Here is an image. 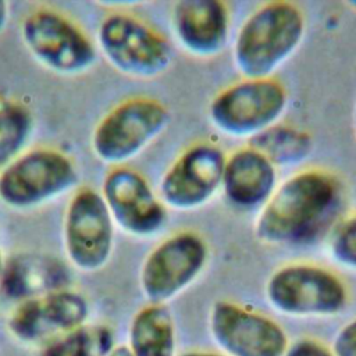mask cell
<instances>
[{
	"label": "cell",
	"mask_w": 356,
	"mask_h": 356,
	"mask_svg": "<svg viewBox=\"0 0 356 356\" xmlns=\"http://www.w3.org/2000/svg\"><path fill=\"white\" fill-rule=\"evenodd\" d=\"M100 195L114 225L128 235L147 238L165 224L167 211L147 179L128 167L111 168L103 179Z\"/></svg>",
	"instance_id": "obj_11"
},
{
	"label": "cell",
	"mask_w": 356,
	"mask_h": 356,
	"mask_svg": "<svg viewBox=\"0 0 356 356\" xmlns=\"http://www.w3.org/2000/svg\"><path fill=\"white\" fill-rule=\"evenodd\" d=\"M89 310L83 295L61 288L21 300L10 316L8 327L18 339L36 342L83 325Z\"/></svg>",
	"instance_id": "obj_14"
},
{
	"label": "cell",
	"mask_w": 356,
	"mask_h": 356,
	"mask_svg": "<svg viewBox=\"0 0 356 356\" xmlns=\"http://www.w3.org/2000/svg\"><path fill=\"white\" fill-rule=\"evenodd\" d=\"M96 47L122 75L152 79L171 64L170 43L142 19L127 13H111L97 28Z\"/></svg>",
	"instance_id": "obj_6"
},
{
	"label": "cell",
	"mask_w": 356,
	"mask_h": 356,
	"mask_svg": "<svg viewBox=\"0 0 356 356\" xmlns=\"http://www.w3.org/2000/svg\"><path fill=\"white\" fill-rule=\"evenodd\" d=\"M174 33L193 56L213 57L227 44L229 14L220 0H181L171 14Z\"/></svg>",
	"instance_id": "obj_15"
},
{
	"label": "cell",
	"mask_w": 356,
	"mask_h": 356,
	"mask_svg": "<svg viewBox=\"0 0 356 356\" xmlns=\"http://www.w3.org/2000/svg\"><path fill=\"white\" fill-rule=\"evenodd\" d=\"M210 331L227 356H285L288 338L273 318L234 302H216Z\"/></svg>",
	"instance_id": "obj_12"
},
{
	"label": "cell",
	"mask_w": 356,
	"mask_h": 356,
	"mask_svg": "<svg viewBox=\"0 0 356 356\" xmlns=\"http://www.w3.org/2000/svg\"><path fill=\"white\" fill-rule=\"evenodd\" d=\"M270 305L289 316H332L348 302L345 284L332 271L314 264H288L267 281Z\"/></svg>",
	"instance_id": "obj_8"
},
{
	"label": "cell",
	"mask_w": 356,
	"mask_h": 356,
	"mask_svg": "<svg viewBox=\"0 0 356 356\" xmlns=\"http://www.w3.org/2000/svg\"><path fill=\"white\" fill-rule=\"evenodd\" d=\"M252 142V147L263 153L274 165L299 163L309 157L313 147L307 132L275 124L253 136Z\"/></svg>",
	"instance_id": "obj_18"
},
{
	"label": "cell",
	"mask_w": 356,
	"mask_h": 356,
	"mask_svg": "<svg viewBox=\"0 0 356 356\" xmlns=\"http://www.w3.org/2000/svg\"><path fill=\"white\" fill-rule=\"evenodd\" d=\"M79 181L75 161L61 150H25L0 172V202L25 211L44 206L71 192Z\"/></svg>",
	"instance_id": "obj_3"
},
{
	"label": "cell",
	"mask_w": 356,
	"mask_h": 356,
	"mask_svg": "<svg viewBox=\"0 0 356 356\" xmlns=\"http://www.w3.org/2000/svg\"><path fill=\"white\" fill-rule=\"evenodd\" d=\"M353 121H355L353 124H355V134H356V106H355V120Z\"/></svg>",
	"instance_id": "obj_30"
},
{
	"label": "cell",
	"mask_w": 356,
	"mask_h": 356,
	"mask_svg": "<svg viewBox=\"0 0 356 356\" xmlns=\"http://www.w3.org/2000/svg\"><path fill=\"white\" fill-rule=\"evenodd\" d=\"M21 39L42 67L61 76L82 75L97 58V47L86 32L54 8L28 13L21 22Z\"/></svg>",
	"instance_id": "obj_5"
},
{
	"label": "cell",
	"mask_w": 356,
	"mask_h": 356,
	"mask_svg": "<svg viewBox=\"0 0 356 356\" xmlns=\"http://www.w3.org/2000/svg\"><path fill=\"white\" fill-rule=\"evenodd\" d=\"M128 348L134 356H174V321L164 305L150 303L136 312L129 325Z\"/></svg>",
	"instance_id": "obj_17"
},
{
	"label": "cell",
	"mask_w": 356,
	"mask_h": 356,
	"mask_svg": "<svg viewBox=\"0 0 356 356\" xmlns=\"http://www.w3.org/2000/svg\"><path fill=\"white\" fill-rule=\"evenodd\" d=\"M106 356H134V355L128 346L121 345V346H114Z\"/></svg>",
	"instance_id": "obj_26"
},
{
	"label": "cell",
	"mask_w": 356,
	"mask_h": 356,
	"mask_svg": "<svg viewBox=\"0 0 356 356\" xmlns=\"http://www.w3.org/2000/svg\"><path fill=\"white\" fill-rule=\"evenodd\" d=\"M114 227L100 192L90 186L76 189L63 220L64 250L70 263L85 273L103 268L113 253Z\"/></svg>",
	"instance_id": "obj_9"
},
{
	"label": "cell",
	"mask_w": 356,
	"mask_h": 356,
	"mask_svg": "<svg viewBox=\"0 0 356 356\" xmlns=\"http://www.w3.org/2000/svg\"><path fill=\"white\" fill-rule=\"evenodd\" d=\"M302 10L289 1H270L242 24L234 44V61L245 79L270 75L298 49L305 35Z\"/></svg>",
	"instance_id": "obj_2"
},
{
	"label": "cell",
	"mask_w": 356,
	"mask_h": 356,
	"mask_svg": "<svg viewBox=\"0 0 356 356\" xmlns=\"http://www.w3.org/2000/svg\"><path fill=\"white\" fill-rule=\"evenodd\" d=\"M4 271H6L4 252H3V242H1V232H0V288H1V284H3V278H4Z\"/></svg>",
	"instance_id": "obj_27"
},
{
	"label": "cell",
	"mask_w": 356,
	"mask_h": 356,
	"mask_svg": "<svg viewBox=\"0 0 356 356\" xmlns=\"http://www.w3.org/2000/svg\"><path fill=\"white\" fill-rule=\"evenodd\" d=\"M225 154L210 143L186 149L160 181V200L174 210H193L207 203L221 186Z\"/></svg>",
	"instance_id": "obj_13"
},
{
	"label": "cell",
	"mask_w": 356,
	"mask_h": 356,
	"mask_svg": "<svg viewBox=\"0 0 356 356\" xmlns=\"http://www.w3.org/2000/svg\"><path fill=\"white\" fill-rule=\"evenodd\" d=\"M285 107L286 92L278 81L243 79L225 88L211 100L209 117L225 135L253 138L273 127Z\"/></svg>",
	"instance_id": "obj_7"
},
{
	"label": "cell",
	"mask_w": 356,
	"mask_h": 356,
	"mask_svg": "<svg viewBox=\"0 0 356 356\" xmlns=\"http://www.w3.org/2000/svg\"><path fill=\"white\" fill-rule=\"evenodd\" d=\"M178 356H227V355H221V353H213V352H197V350H192V352H185L181 353Z\"/></svg>",
	"instance_id": "obj_28"
},
{
	"label": "cell",
	"mask_w": 356,
	"mask_h": 356,
	"mask_svg": "<svg viewBox=\"0 0 356 356\" xmlns=\"http://www.w3.org/2000/svg\"><path fill=\"white\" fill-rule=\"evenodd\" d=\"M10 19V6L7 1L0 0V33L6 29Z\"/></svg>",
	"instance_id": "obj_25"
},
{
	"label": "cell",
	"mask_w": 356,
	"mask_h": 356,
	"mask_svg": "<svg viewBox=\"0 0 356 356\" xmlns=\"http://www.w3.org/2000/svg\"><path fill=\"white\" fill-rule=\"evenodd\" d=\"M170 118L168 108L156 99H125L96 124L92 152L102 163L121 167L140 154L167 128Z\"/></svg>",
	"instance_id": "obj_4"
},
{
	"label": "cell",
	"mask_w": 356,
	"mask_h": 356,
	"mask_svg": "<svg viewBox=\"0 0 356 356\" xmlns=\"http://www.w3.org/2000/svg\"><path fill=\"white\" fill-rule=\"evenodd\" d=\"M335 356H356V318L342 327L332 343Z\"/></svg>",
	"instance_id": "obj_23"
},
{
	"label": "cell",
	"mask_w": 356,
	"mask_h": 356,
	"mask_svg": "<svg viewBox=\"0 0 356 356\" xmlns=\"http://www.w3.org/2000/svg\"><path fill=\"white\" fill-rule=\"evenodd\" d=\"M348 4H349L350 7H353V8H356V1H349Z\"/></svg>",
	"instance_id": "obj_29"
},
{
	"label": "cell",
	"mask_w": 356,
	"mask_h": 356,
	"mask_svg": "<svg viewBox=\"0 0 356 356\" xmlns=\"http://www.w3.org/2000/svg\"><path fill=\"white\" fill-rule=\"evenodd\" d=\"M330 252L334 260L348 268H356V216L343 220L332 232Z\"/></svg>",
	"instance_id": "obj_22"
},
{
	"label": "cell",
	"mask_w": 356,
	"mask_h": 356,
	"mask_svg": "<svg viewBox=\"0 0 356 356\" xmlns=\"http://www.w3.org/2000/svg\"><path fill=\"white\" fill-rule=\"evenodd\" d=\"M285 356H335L332 350L314 339H299L288 346Z\"/></svg>",
	"instance_id": "obj_24"
},
{
	"label": "cell",
	"mask_w": 356,
	"mask_h": 356,
	"mask_svg": "<svg viewBox=\"0 0 356 356\" xmlns=\"http://www.w3.org/2000/svg\"><path fill=\"white\" fill-rule=\"evenodd\" d=\"M342 188L324 170H306L289 177L263 206L256 236L270 245H299L314 239L337 216Z\"/></svg>",
	"instance_id": "obj_1"
},
{
	"label": "cell",
	"mask_w": 356,
	"mask_h": 356,
	"mask_svg": "<svg viewBox=\"0 0 356 356\" xmlns=\"http://www.w3.org/2000/svg\"><path fill=\"white\" fill-rule=\"evenodd\" d=\"M60 267L49 264L39 259H21L13 267V271H4L3 284L10 295H18L24 299L35 298L51 291L61 289ZM1 284V285H3Z\"/></svg>",
	"instance_id": "obj_20"
},
{
	"label": "cell",
	"mask_w": 356,
	"mask_h": 356,
	"mask_svg": "<svg viewBox=\"0 0 356 356\" xmlns=\"http://www.w3.org/2000/svg\"><path fill=\"white\" fill-rule=\"evenodd\" d=\"M31 110L18 102H0V172L19 157L33 134Z\"/></svg>",
	"instance_id": "obj_19"
},
{
	"label": "cell",
	"mask_w": 356,
	"mask_h": 356,
	"mask_svg": "<svg viewBox=\"0 0 356 356\" xmlns=\"http://www.w3.org/2000/svg\"><path fill=\"white\" fill-rule=\"evenodd\" d=\"M113 332L100 324H83L54 338L42 356H106L114 346Z\"/></svg>",
	"instance_id": "obj_21"
},
{
	"label": "cell",
	"mask_w": 356,
	"mask_h": 356,
	"mask_svg": "<svg viewBox=\"0 0 356 356\" xmlns=\"http://www.w3.org/2000/svg\"><path fill=\"white\" fill-rule=\"evenodd\" d=\"M275 165L254 147L234 152L224 165L221 188L225 197L241 209L264 206L275 191Z\"/></svg>",
	"instance_id": "obj_16"
},
{
	"label": "cell",
	"mask_w": 356,
	"mask_h": 356,
	"mask_svg": "<svg viewBox=\"0 0 356 356\" xmlns=\"http://www.w3.org/2000/svg\"><path fill=\"white\" fill-rule=\"evenodd\" d=\"M207 245L193 231H181L160 242L140 268V288L150 303L164 305L191 285L207 261Z\"/></svg>",
	"instance_id": "obj_10"
}]
</instances>
